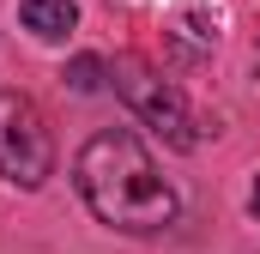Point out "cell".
I'll return each instance as SVG.
<instances>
[{
  "instance_id": "3",
  "label": "cell",
  "mask_w": 260,
  "mask_h": 254,
  "mask_svg": "<svg viewBox=\"0 0 260 254\" xmlns=\"http://www.w3.org/2000/svg\"><path fill=\"white\" fill-rule=\"evenodd\" d=\"M109 85L121 91V103H127L133 115H139L145 127H157L176 151H194V115H188L182 91L164 85L139 55H115V61H109Z\"/></svg>"
},
{
  "instance_id": "6",
  "label": "cell",
  "mask_w": 260,
  "mask_h": 254,
  "mask_svg": "<svg viewBox=\"0 0 260 254\" xmlns=\"http://www.w3.org/2000/svg\"><path fill=\"white\" fill-rule=\"evenodd\" d=\"M254 218H260V182H254Z\"/></svg>"
},
{
  "instance_id": "2",
  "label": "cell",
  "mask_w": 260,
  "mask_h": 254,
  "mask_svg": "<svg viewBox=\"0 0 260 254\" xmlns=\"http://www.w3.org/2000/svg\"><path fill=\"white\" fill-rule=\"evenodd\" d=\"M0 176L18 182V188H43L55 176V139L49 121L30 97L18 91H0Z\"/></svg>"
},
{
  "instance_id": "4",
  "label": "cell",
  "mask_w": 260,
  "mask_h": 254,
  "mask_svg": "<svg viewBox=\"0 0 260 254\" xmlns=\"http://www.w3.org/2000/svg\"><path fill=\"white\" fill-rule=\"evenodd\" d=\"M18 18H24L30 37L55 43V37H67V30L79 24V6H73V0H18Z\"/></svg>"
},
{
  "instance_id": "5",
  "label": "cell",
  "mask_w": 260,
  "mask_h": 254,
  "mask_svg": "<svg viewBox=\"0 0 260 254\" xmlns=\"http://www.w3.org/2000/svg\"><path fill=\"white\" fill-rule=\"evenodd\" d=\"M67 85H73L79 97H91V91H103V85H109V61H103V55H79V61L67 67Z\"/></svg>"
},
{
  "instance_id": "1",
  "label": "cell",
  "mask_w": 260,
  "mask_h": 254,
  "mask_svg": "<svg viewBox=\"0 0 260 254\" xmlns=\"http://www.w3.org/2000/svg\"><path fill=\"white\" fill-rule=\"evenodd\" d=\"M73 182L85 194V206L97 212V224L109 230H164L176 218V188L157 176V157L127 127L91 133L73 164Z\"/></svg>"
}]
</instances>
